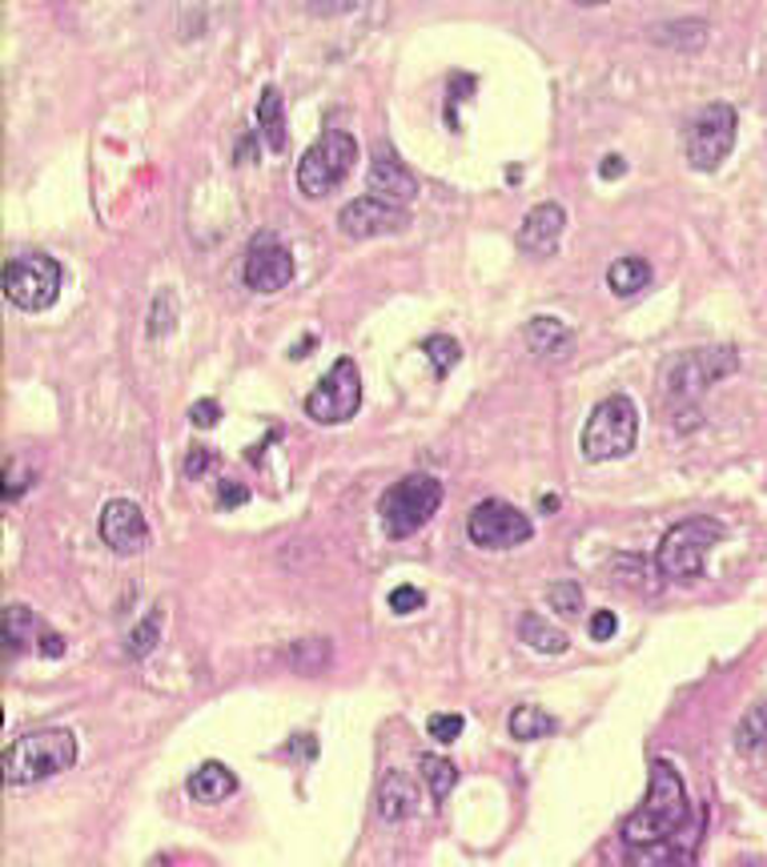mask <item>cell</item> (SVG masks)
Returning <instances> with one entry per match:
<instances>
[{"label":"cell","instance_id":"7402d4cb","mask_svg":"<svg viewBox=\"0 0 767 867\" xmlns=\"http://www.w3.org/2000/svg\"><path fill=\"white\" fill-rule=\"evenodd\" d=\"M33 631H36L33 607H24V602H9V607H4V614H0L4 655H17V651H24V646L33 643Z\"/></svg>","mask_w":767,"mask_h":867},{"label":"cell","instance_id":"e575fe53","mask_svg":"<svg viewBox=\"0 0 767 867\" xmlns=\"http://www.w3.org/2000/svg\"><path fill=\"white\" fill-rule=\"evenodd\" d=\"M615 631H619V619H615V611H595V614H590V639H595V643H607V639H615Z\"/></svg>","mask_w":767,"mask_h":867},{"label":"cell","instance_id":"74e56055","mask_svg":"<svg viewBox=\"0 0 767 867\" xmlns=\"http://www.w3.org/2000/svg\"><path fill=\"white\" fill-rule=\"evenodd\" d=\"M36 651H41V655L45 659H61L65 655V639H61V634H53V631H41V639H36Z\"/></svg>","mask_w":767,"mask_h":867},{"label":"cell","instance_id":"f546056e","mask_svg":"<svg viewBox=\"0 0 767 867\" xmlns=\"http://www.w3.org/2000/svg\"><path fill=\"white\" fill-rule=\"evenodd\" d=\"M546 602H551V611H558V614H567V619H575V614L583 611V587H578L575 578L551 582V587H546Z\"/></svg>","mask_w":767,"mask_h":867},{"label":"cell","instance_id":"ffe728a7","mask_svg":"<svg viewBox=\"0 0 767 867\" xmlns=\"http://www.w3.org/2000/svg\"><path fill=\"white\" fill-rule=\"evenodd\" d=\"M257 129L266 133V144L269 153H286V100H281V93L274 89V85H266L262 89V100H257Z\"/></svg>","mask_w":767,"mask_h":867},{"label":"cell","instance_id":"7c38bea8","mask_svg":"<svg viewBox=\"0 0 767 867\" xmlns=\"http://www.w3.org/2000/svg\"><path fill=\"white\" fill-rule=\"evenodd\" d=\"M411 225V213L406 205H394V201H382L374 193L366 197H354L350 205H342L338 213V229L354 242H370V237H386V234H402Z\"/></svg>","mask_w":767,"mask_h":867},{"label":"cell","instance_id":"4316f807","mask_svg":"<svg viewBox=\"0 0 767 867\" xmlns=\"http://www.w3.org/2000/svg\"><path fill=\"white\" fill-rule=\"evenodd\" d=\"M418 768H423V779H426V788H430V795L438 803L455 791V783H458V768L450 763V759H443V756H423L418 759Z\"/></svg>","mask_w":767,"mask_h":867},{"label":"cell","instance_id":"f35d334b","mask_svg":"<svg viewBox=\"0 0 767 867\" xmlns=\"http://www.w3.org/2000/svg\"><path fill=\"white\" fill-rule=\"evenodd\" d=\"M624 173H627V161H624V157H607V161L599 165V178H603V181H619Z\"/></svg>","mask_w":767,"mask_h":867},{"label":"cell","instance_id":"2e32d148","mask_svg":"<svg viewBox=\"0 0 767 867\" xmlns=\"http://www.w3.org/2000/svg\"><path fill=\"white\" fill-rule=\"evenodd\" d=\"M366 190L382 201H394V205H411L418 197V181L406 165H402L398 157L390 153V149H374V161H370V173H366Z\"/></svg>","mask_w":767,"mask_h":867},{"label":"cell","instance_id":"44dd1931","mask_svg":"<svg viewBox=\"0 0 767 867\" xmlns=\"http://www.w3.org/2000/svg\"><path fill=\"white\" fill-rule=\"evenodd\" d=\"M519 639H523L531 651H543V655H563L571 646L567 631H558L555 623H546L539 611H526L523 619H519Z\"/></svg>","mask_w":767,"mask_h":867},{"label":"cell","instance_id":"9c48e42d","mask_svg":"<svg viewBox=\"0 0 767 867\" xmlns=\"http://www.w3.org/2000/svg\"><path fill=\"white\" fill-rule=\"evenodd\" d=\"M735 133H739V117H735L732 105H723V100L707 105L688 129V144H683L688 149V165L700 169V173H715L732 157Z\"/></svg>","mask_w":767,"mask_h":867},{"label":"cell","instance_id":"60d3db41","mask_svg":"<svg viewBox=\"0 0 767 867\" xmlns=\"http://www.w3.org/2000/svg\"><path fill=\"white\" fill-rule=\"evenodd\" d=\"M539 511H546V514L558 511V499H555V494H546V499H539Z\"/></svg>","mask_w":767,"mask_h":867},{"label":"cell","instance_id":"8992f818","mask_svg":"<svg viewBox=\"0 0 767 867\" xmlns=\"http://www.w3.org/2000/svg\"><path fill=\"white\" fill-rule=\"evenodd\" d=\"M720 538L723 526L715 518H683V523H675L663 534V543L656 550L659 575L671 578V582H695L703 575V567H707L712 546H720Z\"/></svg>","mask_w":767,"mask_h":867},{"label":"cell","instance_id":"603a6c76","mask_svg":"<svg viewBox=\"0 0 767 867\" xmlns=\"http://www.w3.org/2000/svg\"><path fill=\"white\" fill-rule=\"evenodd\" d=\"M607 286H611L615 298H635L651 286V266L643 257H619L611 269H607Z\"/></svg>","mask_w":767,"mask_h":867},{"label":"cell","instance_id":"b9f144b4","mask_svg":"<svg viewBox=\"0 0 767 867\" xmlns=\"http://www.w3.org/2000/svg\"><path fill=\"white\" fill-rule=\"evenodd\" d=\"M575 4H583V9H599V4H607V0H575Z\"/></svg>","mask_w":767,"mask_h":867},{"label":"cell","instance_id":"d4e9b609","mask_svg":"<svg viewBox=\"0 0 767 867\" xmlns=\"http://www.w3.org/2000/svg\"><path fill=\"white\" fill-rule=\"evenodd\" d=\"M330 659H334V651H330L326 639H301V643L289 646L286 663L298 671V675H322V671L330 667Z\"/></svg>","mask_w":767,"mask_h":867},{"label":"cell","instance_id":"30bf717a","mask_svg":"<svg viewBox=\"0 0 767 867\" xmlns=\"http://www.w3.org/2000/svg\"><path fill=\"white\" fill-rule=\"evenodd\" d=\"M358 406H362V374L350 357H338L330 374L306 398V418H313L318 426H342L354 418Z\"/></svg>","mask_w":767,"mask_h":867},{"label":"cell","instance_id":"836d02e7","mask_svg":"<svg viewBox=\"0 0 767 867\" xmlns=\"http://www.w3.org/2000/svg\"><path fill=\"white\" fill-rule=\"evenodd\" d=\"M217 418H222V406L213 398H201L190 406V422L198 426V430H210V426H217Z\"/></svg>","mask_w":767,"mask_h":867},{"label":"cell","instance_id":"ba28073f","mask_svg":"<svg viewBox=\"0 0 767 867\" xmlns=\"http://www.w3.org/2000/svg\"><path fill=\"white\" fill-rule=\"evenodd\" d=\"M65 286V269L49 254H24L12 257L4 266V298L24 313H41L61 298Z\"/></svg>","mask_w":767,"mask_h":867},{"label":"cell","instance_id":"cb8c5ba5","mask_svg":"<svg viewBox=\"0 0 767 867\" xmlns=\"http://www.w3.org/2000/svg\"><path fill=\"white\" fill-rule=\"evenodd\" d=\"M767 747V703H752L744 719L735 722V751L744 756H759Z\"/></svg>","mask_w":767,"mask_h":867},{"label":"cell","instance_id":"f1b7e54d","mask_svg":"<svg viewBox=\"0 0 767 867\" xmlns=\"http://www.w3.org/2000/svg\"><path fill=\"white\" fill-rule=\"evenodd\" d=\"M157 639H161V611H149L141 623L129 631V639H125V651H129V659L153 655Z\"/></svg>","mask_w":767,"mask_h":867},{"label":"cell","instance_id":"4fadbf2b","mask_svg":"<svg viewBox=\"0 0 767 867\" xmlns=\"http://www.w3.org/2000/svg\"><path fill=\"white\" fill-rule=\"evenodd\" d=\"M242 281L254 293H278V289H286L294 281V257H289V249L281 242L262 234L249 245V254H245Z\"/></svg>","mask_w":767,"mask_h":867},{"label":"cell","instance_id":"7a4b0ae2","mask_svg":"<svg viewBox=\"0 0 767 867\" xmlns=\"http://www.w3.org/2000/svg\"><path fill=\"white\" fill-rule=\"evenodd\" d=\"M735 370H739V354L732 345L683 350L659 374V402H663V410H691L695 398H703L715 382L732 378Z\"/></svg>","mask_w":767,"mask_h":867},{"label":"cell","instance_id":"5b68a950","mask_svg":"<svg viewBox=\"0 0 767 867\" xmlns=\"http://www.w3.org/2000/svg\"><path fill=\"white\" fill-rule=\"evenodd\" d=\"M635 442H639V410L627 394H611L590 410L578 450L587 462H615L631 454Z\"/></svg>","mask_w":767,"mask_h":867},{"label":"cell","instance_id":"d6a6232c","mask_svg":"<svg viewBox=\"0 0 767 867\" xmlns=\"http://www.w3.org/2000/svg\"><path fill=\"white\" fill-rule=\"evenodd\" d=\"M426 607V595L418 587H394L390 590V611L394 614H414Z\"/></svg>","mask_w":767,"mask_h":867},{"label":"cell","instance_id":"ab89813d","mask_svg":"<svg viewBox=\"0 0 767 867\" xmlns=\"http://www.w3.org/2000/svg\"><path fill=\"white\" fill-rule=\"evenodd\" d=\"M289 756H318V739H310V735H298V739L289 743Z\"/></svg>","mask_w":767,"mask_h":867},{"label":"cell","instance_id":"d590c367","mask_svg":"<svg viewBox=\"0 0 767 867\" xmlns=\"http://www.w3.org/2000/svg\"><path fill=\"white\" fill-rule=\"evenodd\" d=\"M210 462H213V454L205 450V446H190V454H185V479H201L205 470H210Z\"/></svg>","mask_w":767,"mask_h":867},{"label":"cell","instance_id":"277c9868","mask_svg":"<svg viewBox=\"0 0 767 867\" xmlns=\"http://www.w3.org/2000/svg\"><path fill=\"white\" fill-rule=\"evenodd\" d=\"M358 161V141L350 129H326L318 141L301 153L298 161V190L301 197L322 201L334 190H342V181L354 173Z\"/></svg>","mask_w":767,"mask_h":867},{"label":"cell","instance_id":"d6986e66","mask_svg":"<svg viewBox=\"0 0 767 867\" xmlns=\"http://www.w3.org/2000/svg\"><path fill=\"white\" fill-rule=\"evenodd\" d=\"M237 791V775L225 763H201L198 771L190 775V795L198 803H222V800H230Z\"/></svg>","mask_w":767,"mask_h":867},{"label":"cell","instance_id":"9a60e30c","mask_svg":"<svg viewBox=\"0 0 767 867\" xmlns=\"http://www.w3.org/2000/svg\"><path fill=\"white\" fill-rule=\"evenodd\" d=\"M563 229H567V213L555 201H543L534 205L531 213L519 225V249L531 257H551L563 242Z\"/></svg>","mask_w":767,"mask_h":867},{"label":"cell","instance_id":"4dcf8cb0","mask_svg":"<svg viewBox=\"0 0 767 867\" xmlns=\"http://www.w3.org/2000/svg\"><path fill=\"white\" fill-rule=\"evenodd\" d=\"M173 322H178V310H173V293L169 289H161L153 298V310H149V334L153 338H166L169 330H173Z\"/></svg>","mask_w":767,"mask_h":867},{"label":"cell","instance_id":"5bb4252c","mask_svg":"<svg viewBox=\"0 0 767 867\" xmlns=\"http://www.w3.org/2000/svg\"><path fill=\"white\" fill-rule=\"evenodd\" d=\"M100 538L113 555H141L149 546V523L137 502L113 499L100 506Z\"/></svg>","mask_w":767,"mask_h":867},{"label":"cell","instance_id":"484cf974","mask_svg":"<svg viewBox=\"0 0 767 867\" xmlns=\"http://www.w3.org/2000/svg\"><path fill=\"white\" fill-rule=\"evenodd\" d=\"M555 727H558V722L551 719L543 707H531V703H523V707H514V711H511V735H514V739H523V743L543 739V735H551Z\"/></svg>","mask_w":767,"mask_h":867},{"label":"cell","instance_id":"ac0fdd59","mask_svg":"<svg viewBox=\"0 0 767 867\" xmlns=\"http://www.w3.org/2000/svg\"><path fill=\"white\" fill-rule=\"evenodd\" d=\"M414 807H418V788H414V779L406 775V771H390L379 788V815L386 823H402V820H411Z\"/></svg>","mask_w":767,"mask_h":867},{"label":"cell","instance_id":"6da1fadb","mask_svg":"<svg viewBox=\"0 0 767 867\" xmlns=\"http://www.w3.org/2000/svg\"><path fill=\"white\" fill-rule=\"evenodd\" d=\"M688 788L679 771L671 768L668 759H656L651 763V788H647V800L639 803V812L627 815L624 823V844L631 852L639 847H656V844H671L683 823H688Z\"/></svg>","mask_w":767,"mask_h":867},{"label":"cell","instance_id":"8d00e7d4","mask_svg":"<svg viewBox=\"0 0 767 867\" xmlns=\"http://www.w3.org/2000/svg\"><path fill=\"white\" fill-rule=\"evenodd\" d=\"M222 511H237L245 499H249V486H242V482H222Z\"/></svg>","mask_w":767,"mask_h":867},{"label":"cell","instance_id":"3957f363","mask_svg":"<svg viewBox=\"0 0 767 867\" xmlns=\"http://www.w3.org/2000/svg\"><path fill=\"white\" fill-rule=\"evenodd\" d=\"M77 763V739L68 731H29L4 751V779L12 788H29L49 775H61Z\"/></svg>","mask_w":767,"mask_h":867},{"label":"cell","instance_id":"52a82bcc","mask_svg":"<svg viewBox=\"0 0 767 867\" xmlns=\"http://www.w3.org/2000/svg\"><path fill=\"white\" fill-rule=\"evenodd\" d=\"M438 506H443V482L434 474H406L382 494V531L390 538H411L414 531H423L438 514Z\"/></svg>","mask_w":767,"mask_h":867},{"label":"cell","instance_id":"83f0119b","mask_svg":"<svg viewBox=\"0 0 767 867\" xmlns=\"http://www.w3.org/2000/svg\"><path fill=\"white\" fill-rule=\"evenodd\" d=\"M423 354L430 357L434 374H438V378H446V374H450V370L462 362V345H458L450 334H430L423 342Z\"/></svg>","mask_w":767,"mask_h":867},{"label":"cell","instance_id":"8fae6325","mask_svg":"<svg viewBox=\"0 0 767 867\" xmlns=\"http://www.w3.org/2000/svg\"><path fill=\"white\" fill-rule=\"evenodd\" d=\"M467 534L470 543L482 546V550H511V546L531 543L534 526L519 506L502 499H487L467 514Z\"/></svg>","mask_w":767,"mask_h":867},{"label":"cell","instance_id":"1f68e13d","mask_svg":"<svg viewBox=\"0 0 767 867\" xmlns=\"http://www.w3.org/2000/svg\"><path fill=\"white\" fill-rule=\"evenodd\" d=\"M462 727H467L462 715H430V719H426V731H430V739H438V743H455L458 735H462Z\"/></svg>","mask_w":767,"mask_h":867},{"label":"cell","instance_id":"e0dca14e","mask_svg":"<svg viewBox=\"0 0 767 867\" xmlns=\"http://www.w3.org/2000/svg\"><path fill=\"white\" fill-rule=\"evenodd\" d=\"M523 338L534 354L546 357V362H563L575 350V334H571V325L563 318H531Z\"/></svg>","mask_w":767,"mask_h":867}]
</instances>
